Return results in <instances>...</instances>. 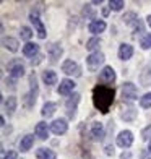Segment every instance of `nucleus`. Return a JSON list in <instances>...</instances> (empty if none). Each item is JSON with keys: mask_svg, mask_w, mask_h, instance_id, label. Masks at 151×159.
<instances>
[{"mask_svg": "<svg viewBox=\"0 0 151 159\" xmlns=\"http://www.w3.org/2000/svg\"><path fill=\"white\" fill-rule=\"evenodd\" d=\"M93 102L96 109H99L103 114H107L111 104L114 102V89L111 86H96L93 89Z\"/></svg>", "mask_w": 151, "mask_h": 159, "instance_id": "1", "label": "nucleus"}, {"mask_svg": "<svg viewBox=\"0 0 151 159\" xmlns=\"http://www.w3.org/2000/svg\"><path fill=\"white\" fill-rule=\"evenodd\" d=\"M7 70H8V75L11 78H21L25 75V65L21 63V60L18 59H13L11 62H8V65H7Z\"/></svg>", "mask_w": 151, "mask_h": 159, "instance_id": "2", "label": "nucleus"}, {"mask_svg": "<svg viewBox=\"0 0 151 159\" xmlns=\"http://www.w3.org/2000/svg\"><path fill=\"white\" fill-rule=\"evenodd\" d=\"M30 93L26 94V106L31 107L36 102V96H38V80H36V73L30 75Z\"/></svg>", "mask_w": 151, "mask_h": 159, "instance_id": "3", "label": "nucleus"}, {"mask_svg": "<svg viewBox=\"0 0 151 159\" xmlns=\"http://www.w3.org/2000/svg\"><path fill=\"white\" fill-rule=\"evenodd\" d=\"M122 98H124V101H135L138 99V89H136V86L130 81L124 83V86H122Z\"/></svg>", "mask_w": 151, "mask_h": 159, "instance_id": "4", "label": "nucleus"}, {"mask_svg": "<svg viewBox=\"0 0 151 159\" xmlns=\"http://www.w3.org/2000/svg\"><path fill=\"white\" fill-rule=\"evenodd\" d=\"M62 71L65 75H73V76H80L81 75L80 65H78L76 62H73V60H70V59L62 63Z\"/></svg>", "mask_w": 151, "mask_h": 159, "instance_id": "5", "label": "nucleus"}, {"mask_svg": "<svg viewBox=\"0 0 151 159\" xmlns=\"http://www.w3.org/2000/svg\"><path fill=\"white\" fill-rule=\"evenodd\" d=\"M116 81V71L112 67H104L99 73V83L103 84H112Z\"/></svg>", "mask_w": 151, "mask_h": 159, "instance_id": "6", "label": "nucleus"}, {"mask_svg": "<svg viewBox=\"0 0 151 159\" xmlns=\"http://www.w3.org/2000/svg\"><path fill=\"white\" fill-rule=\"evenodd\" d=\"M103 62H104V54L103 52H93L86 57V65H88L89 70H96Z\"/></svg>", "mask_w": 151, "mask_h": 159, "instance_id": "7", "label": "nucleus"}, {"mask_svg": "<svg viewBox=\"0 0 151 159\" xmlns=\"http://www.w3.org/2000/svg\"><path fill=\"white\" fill-rule=\"evenodd\" d=\"M133 143V133L130 130H124V132H120L119 136H117V144L120 148H130Z\"/></svg>", "mask_w": 151, "mask_h": 159, "instance_id": "8", "label": "nucleus"}, {"mask_svg": "<svg viewBox=\"0 0 151 159\" xmlns=\"http://www.w3.org/2000/svg\"><path fill=\"white\" fill-rule=\"evenodd\" d=\"M67 130H68V124L65 119H57L50 124V132L55 135H63Z\"/></svg>", "mask_w": 151, "mask_h": 159, "instance_id": "9", "label": "nucleus"}, {"mask_svg": "<svg viewBox=\"0 0 151 159\" xmlns=\"http://www.w3.org/2000/svg\"><path fill=\"white\" fill-rule=\"evenodd\" d=\"M30 20H31V23L34 25L36 31H38V36H39V39H46V28H44V25L41 23L39 16L36 15L34 11H31V13H30Z\"/></svg>", "mask_w": 151, "mask_h": 159, "instance_id": "10", "label": "nucleus"}, {"mask_svg": "<svg viewBox=\"0 0 151 159\" xmlns=\"http://www.w3.org/2000/svg\"><path fill=\"white\" fill-rule=\"evenodd\" d=\"M80 94L78 93H73L70 98H68V101H67V112H68V117H73L75 115V111H76V106H78V102H80Z\"/></svg>", "mask_w": 151, "mask_h": 159, "instance_id": "11", "label": "nucleus"}, {"mask_svg": "<svg viewBox=\"0 0 151 159\" xmlns=\"http://www.w3.org/2000/svg\"><path fill=\"white\" fill-rule=\"evenodd\" d=\"M73 88H75L73 80H68V78H65V80H62V81H60L57 93H59V94H62V96H67V94H70V93L73 91Z\"/></svg>", "mask_w": 151, "mask_h": 159, "instance_id": "12", "label": "nucleus"}, {"mask_svg": "<svg viewBox=\"0 0 151 159\" xmlns=\"http://www.w3.org/2000/svg\"><path fill=\"white\" fill-rule=\"evenodd\" d=\"M62 47H60V44L59 42H54V44H50L49 47H47V54H49V57H50V62H57V59H60V55H62Z\"/></svg>", "mask_w": 151, "mask_h": 159, "instance_id": "13", "label": "nucleus"}, {"mask_svg": "<svg viewBox=\"0 0 151 159\" xmlns=\"http://www.w3.org/2000/svg\"><path fill=\"white\" fill-rule=\"evenodd\" d=\"M132 55H133V46L127 44V42L120 44V47H119V59L120 60H128V59H132Z\"/></svg>", "mask_w": 151, "mask_h": 159, "instance_id": "14", "label": "nucleus"}, {"mask_svg": "<svg viewBox=\"0 0 151 159\" xmlns=\"http://www.w3.org/2000/svg\"><path fill=\"white\" fill-rule=\"evenodd\" d=\"M91 136H93V140H96V141L104 138V127H103L101 122H94V124H93V127H91Z\"/></svg>", "mask_w": 151, "mask_h": 159, "instance_id": "15", "label": "nucleus"}, {"mask_svg": "<svg viewBox=\"0 0 151 159\" xmlns=\"http://www.w3.org/2000/svg\"><path fill=\"white\" fill-rule=\"evenodd\" d=\"M34 133H36V136H38L39 140H47V136H49V128H47V124H46V122H39V124L36 125V128H34Z\"/></svg>", "mask_w": 151, "mask_h": 159, "instance_id": "16", "label": "nucleus"}, {"mask_svg": "<svg viewBox=\"0 0 151 159\" xmlns=\"http://www.w3.org/2000/svg\"><path fill=\"white\" fill-rule=\"evenodd\" d=\"M88 30L93 34H99V33H103L106 30V23H104L103 20H94V21H91V23H89Z\"/></svg>", "mask_w": 151, "mask_h": 159, "instance_id": "17", "label": "nucleus"}, {"mask_svg": "<svg viewBox=\"0 0 151 159\" xmlns=\"http://www.w3.org/2000/svg\"><path fill=\"white\" fill-rule=\"evenodd\" d=\"M122 21L127 25V26H136L140 23V20H138V15H136L135 11H127L124 16H122Z\"/></svg>", "mask_w": 151, "mask_h": 159, "instance_id": "18", "label": "nucleus"}, {"mask_svg": "<svg viewBox=\"0 0 151 159\" xmlns=\"http://www.w3.org/2000/svg\"><path fill=\"white\" fill-rule=\"evenodd\" d=\"M140 83L141 86H149L151 84V63H148L145 68H143L141 75H140Z\"/></svg>", "mask_w": 151, "mask_h": 159, "instance_id": "19", "label": "nucleus"}, {"mask_svg": "<svg viewBox=\"0 0 151 159\" xmlns=\"http://www.w3.org/2000/svg\"><path fill=\"white\" fill-rule=\"evenodd\" d=\"M23 55H26V57L39 55V46L38 44H33V42H28V44L23 46Z\"/></svg>", "mask_w": 151, "mask_h": 159, "instance_id": "20", "label": "nucleus"}, {"mask_svg": "<svg viewBox=\"0 0 151 159\" xmlns=\"http://www.w3.org/2000/svg\"><path fill=\"white\" fill-rule=\"evenodd\" d=\"M36 157H38V159H57V154L54 153L52 149L39 148L38 151H36Z\"/></svg>", "mask_w": 151, "mask_h": 159, "instance_id": "21", "label": "nucleus"}, {"mask_svg": "<svg viewBox=\"0 0 151 159\" xmlns=\"http://www.w3.org/2000/svg\"><path fill=\"white\" fill-rule=\"evenodd\" d=\"M33 144H34V136L33 135H26L20 141V149L21 151H30L33 148Z\"/></svg>", "mask_w": 151, "mask_h": 159, "instance_id": "22", "label": "nucleus"}, {"mask_svg": "<svg viewBox=\"0 0 151 159\" xmlns=\"http://www.w3.org/2000/svg\"><path fill=\"white\" fill-rule=\"evenodd\" d=\"M42 81H44L47 86L55 84V83H57V75H55V71H52V70L42 71Z\"/></svg>", "mask_w": 151, "mask_h": 159, "instance_id": "23", "label": "nucleus"}, {"mask_svg": "<svg viewBox=\"0 0 151 159\" xmlns=\"http://www.w3.org/2000/svg\"><path fill=\"white\" fill-rule=\"evenodd\" d=\"M55 111H57V104L55 102H46L44 106H42L41 114H42V117H52Z\"/></svg>", "mask_w": 151, "mask_h": 159, "instance_id": "24", "label": "nucleus"}, {"mask_svg": "<svg viewBox=\"0 0 151 159\" xmlns=\"http://www.w3.org/2000/svg\"><path fill=\"white\" fill-rule=\"evenodd\" d=\"M3 47L10 52H16L18 50V41L15 38H3Z\"/></svg>", "mask_w": 151, "mask_h": 159, "instance_id": "25", "label": "nucleus"}, {"mask_svg": "<svg viewBox=\"0 0 151 159\" xmlns=\"http://www.w3.org/2000/svg\"><path fill=\"white\" fill-rule=\"evenodd\" d=\"M136 114H138V112H136V109H135V107H128L127 111H122L120 117L124 119L125 122H133V120L136 119Z\"/></svg>", "mask_w": 151, "mask_h": 159, "instance_id": "26", "label": "nucleus"}, {"mask_svg": "<svg viewBox=\"0 0 151 159\" xmlns=\"http://www.w3.org/2000/svg\"><path fill=\"white\" fill-rule=\"evenodd\" d=\"M16 104H18L16 98H15V96H8V98H7V101H5V109H7V112L13 114V112L16 111Z\"/></svg>", "mask_w": 151, "mask_h": 159, "instance_id": "27", "label": "nucleus"}, {"mask_svg": "<svg viewBox=\"0 0 151 159\" xmlns=\"http://www.w3.org/2000/svg\"><path fill=\"white\" fill-rule=\"evenodd\" d=\"M140 106L143 109H149L151 107V93H146L143 98H140Z\"/></svg>", "mask_w": 151, "mask_h": 159, "instance_id": "28", "label": "nucleus"}, {"mask_svg": "<svg viewBox=\"0 0 151 159\" xmlns=\"http://www.w3.org/2000/svg\"><path fill=\"white\" fill-rule=\"evenodd\" d=\"M124 2H122V0H111L109 2V8L111 10H114V11H120L122 8H124Z\"/></svg>", "mask_w": 151, "mask_h": 159, "instance_id": "29", "label": "nucleus"}, {"mask_svg": "<svg viewBox=\"0 0 151 159\" xmlns=\"http://www.w3.org/2000/svg\"><path fill=\"white\" fill-rule=\"evenodd\" d=\"M99 38H91L88 42H86V49H88V50H91V52H93V50H96L98 47H99Z\"/></svg>", "mask_w": 151, "mask_h": 159, "instance_id": "30", "label": "nucleus"}, {"mask_svg": "<svg viewBox=\"0 0 151 159\" xmlns=\"http://www.w3.org/2000/svg\"><path fill=\"white\" fill-rule=\"evenodd\" d=\"M20 36H21V39L30 41V39H31V36H33V31H31L28 26H21V33H20Z\"/></svg>", "mask_w": 151, "mask_h": 159, "instance_id": "31", "label": "nucleus"}, {"mask_svg": "<svg viewBox=\"0 0 151 159\" xmlns=\"http://www.w3.org/2000/svg\"><path fill=\"white\" fill-rule=\"evenodd\" d=\"M140 46H141L143 49H151V33L146 34L145 38L140 41Z\"/></svg>", "mask_w": 151, "mask_h": 159, "instance_id": "32", "label": "nucleus"}, {"mask_svg": "<svg viewBox=\"0 0 151 159\" xmlns=\"http://www.w3.org/2000/svg\"><path fill=\"white\" fill-rule=\"evenodd\" d=\"M141 138L145 140V141H151V125H148V127H145L141 130Z\"/></svg>", "mask_w": 151, "mask_h": 159, "instance_id": "33", "label": "nucleus"}, {"mask_svg": "<svg viewBox=\"0 0 151 159\" xmlns=\"http://www.w3.org/2000/svg\"><path fill=\"white\" fill-rule=\"evenodd\" d=\"M104 149H106L104 153H106L107 156H114V146H111V144H107V146H106Z\"/></svg>", "mask_w": 151, "mask_h": 159, "instance_id": "34", "label": "nucleus"}, {"mask_svg": "<svg viewBox=\"0 0 151 159\" xmlns=\"http://www.w3.org/2000/svg\"><path fill=\"white\" fill-rule=\"evenodd\" d=\"M3 159H16V153L15 151H8V153L3 156Z\"/></svg>", "mask_w": 151, "mask_h": 159, "instance_id": "35", "label": "nucleus"}, {"mask_svg": "<svg viewBox=\"0 0 151 159\" xmlns=\"http://www.w3.org/2000/svg\"><path fill=\"white\" fill-rule=\"evenodd\" d=\"M141 159H151V153L148 149H143L141 151Z\"/></svg>", "mask_w": 151, "mask_h": 159, "instance_id": "36", "label": "nucleus"}, {"mask_svg": "<svg viewBox=\"0 0 151 159\" xmlns=\"http://www.w3.org/2000/svg\"><path fill=\"white\" fill-rule=\"evenodd\" d=\"M83 15L85 16H93V11H91L89 7H85V8H83Z\"/></svg>", "mask_w": 151, "mask_h": 159, "instance_id": "37", "label": "nucleus"}, {"mask_svg": "<svg viewBox=\"0 0 151 159\" xmlns=\"http://www.w3.org/2000/svg\"><path fill=\"white\" fill-rule=\"evenodd\" d=\"M41 60H42V55H36V60H33L31 63H33V65H36V63H39Z\"/></svg>", "mask_w": 151, "mask_h": 159, "instance_id": "38", "label": "nucleus"}, {"mask_svg": "<svg viewBox=\"0 0 151 159\" xmlns=\"http://www.w3.org/2000/svg\"><path fill=\"white\" fill-rule=\"evenodd\" d=\"M122 159H130V153H124L122 154Z\"/></svg>", "mask_w": 151, "mask_h": 159, "instance_id": "39", "label": "nucleus"}, {"mask_svg": "<svg viewBox=\"0 0 151 159\" xmlns=\"http://www.w3.org/2000/svg\"><path fill=\"white\" fill-rule=\"evenodd\" d=\"M146 23H148V26L151 28V15H148V18H146Z\"/></svg>", "mask_w": 151, "mask_h": 159, "instance_id": "40", "label": "nucleus"}, {"mask_svg": "<svg viewBox=\"0 0 151 159\" xmlns=\"http://www.w3.org/2000/svg\"><path fill=\"white\" fill-rule=\"evenodd\" d=\"M148 151H149V153H151V141H149V144H148Z\"/></svg>", "mask_w": 151, "mask_h": 159, "instance_id": "41", "label": "nucleus"}]
</instances>
